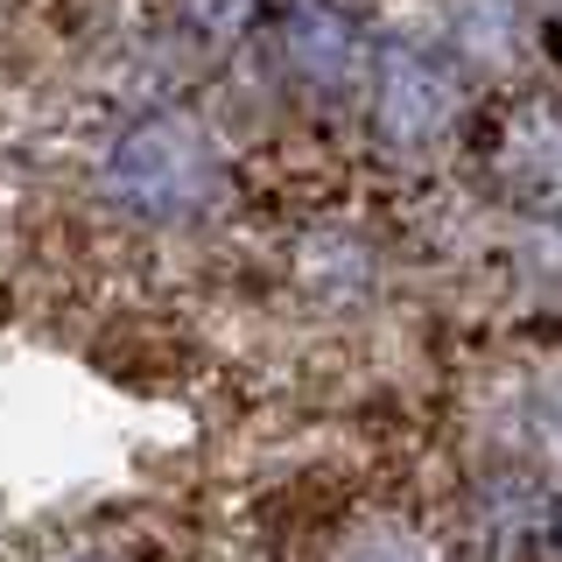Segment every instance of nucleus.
Returning <instances> with one entry per match:
<instances>
[{"label": "nucleus", "mask_w": 562, "mask_h": 562, "mask_svg": "<svg viewBox=\"0 0 562 562\" xmlns=\"http://www.w3.org/2000/svg\"><path fill=\"white\" fill-rule=\"evenodd\" d=\"M218 190V148L198 120L162 113V120H140V127L120 134V148L105 155V198L134 218H198Z\"/></svg>", "instance_id": "f257e3e1"}, {"label": "nucleus", "mask_w": 562, "mask_h": 562, "mask_svg": "<svg viewBox=\"0 0 562 562\" xmlns=\"http://www.w3.org/2000/svg\"><path fill=\"white\" fill-rule=\"evenodd\" d=\"M457 105H464L457 78L429 57H386L373 78V120L394 148H429L436 134H450Z\"/></svg>", "instance_id": "f03ea898"}, {"label": "nucleus", "mask_w": 562, "mask_h": 562, "mask_svg": "<svg viewBox=\"0 0 562 562\" xmlns=\"http://www.w3.org/2000/svg\"><path fill=\"white\" fill-rule=\"evenodd\" d=\"M492 169L520 204H562V105L520 99L492 134Z\"/></svg>", "instance_id": "7ed1b4c3"}, {"label": "nucleus", "mask_w": 562, "mask_h": 562, "mask_svg": "<svg viewBox=\"0 0 562 562\" xmlns=\"http://www.w3.org/2000/svg\"><path fill=\"white\" fill-rule=\"evenodd\" d=\"M281 49H289L295 78L324 85V92L351 85V78H359V64H366L359 29H351L345 8H330V0H295V8L281 14Z\"/></svg>", "instance_id": "20e7f679"}, {"label": "nucleus", "mask_w": 562, "mask_h": 562, "mask_svg": "<svg viewBox=\"0 0 562 562\" xmlns=\"http://www.w3.org/2000/svg\"><path fill=\"white\" fill-rule=\"evenodd\" d=\"M295 281L316 303H359L373 289V246L359 233H345V225H316L295 246Z\"/></svg>", "instance_id": "39448f33"}, {"label": "nucleus", "mask_w": 562, "mask_h": 562, "mask_svg": "<svg viewBox=\"0 0 562 562\" xmlns=\"http://www.w3.org/2000/svg\"><path fill=\"white\" fill-rule=\"evenodd\" d=\"M457 49H464L471 64H514L520 43H527V22H520V0H464L457 8Z\"/></svg>", "instance_id": "423d86ee"}, {"label": "nucleus", "mask_w": 562, "mask_h": 562, "mask_svg": "<svg viewBox=\"0 0 562 562\" xmlns=\"http://www.w3.org/2000/svg\"><path fill=\"white\" fill-rule=\"evenodd\" d=\"M176 8H183V29L198 43H233V35L254 29L260 0H176Z\"/></svg>", "instance_id": "0eeeda50"}, {"label": "nucleus", "mask_w": 562, "mask_h": 562, "mask_svg": "<svg viewBox=\"0 0 562 562\" xmlns=\"http://www.w3.org/2000/svg\"><path fill=\"white\" fill-rule=\"evenodd\" d=\"M541 450L562 464V380H549V394H541Z\"/></svg>", "instance_id": "6e6552de"}]
</instances>
